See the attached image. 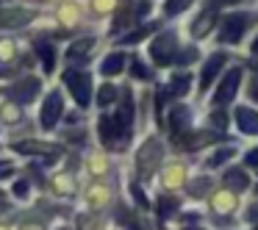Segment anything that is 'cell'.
I'll return each mask as SVG.
<instances>
[{"label":"cell","instance_id":"6da1fadb","mask_svg":"<svg viewBox=\"0 0 258 230\" xmlns=\"http://www.w3.org/2000/svg\"><path fill=\"white\" fill-rule=\"evenodd\" d=\"M64 84H67L70 95L75 97V103H78L81 108H86L92 103V81L86 72H78V69H67L64 72Z\"/></svg>","mask_w":258,"mask_h":230},{"label":"cell","instance_id":"7a4b0ae2","mask_svg":"<svg viewBox=\"0 0 258 230\" xmlns=\"http://www.w3.org/2000/svg\"><path fill=\"white\" fill-rule=\"evenodd\" d=\"M161 156H164V144L158 139H150L142 144L139 156H136V167H139V175L147 178V175L156 172V167L161 164Z\"/></svg>","mask_w":258,"mask_h":230},{"label":"cell","instance_id":"3957f363","mask_svg":"<svg viewBox=\"0 0 258 230\" xmlns=\"http://www.w3.org/2000/svg\"><path fill=\"white\" fill-rule=\"evenodd\" d=\"M175 47H178L175 34H161V36H158V39L150 45L153 61H156L158 67H164V64H172V61H175Z\"/></svg>","mask_w":258,"mask_h":230},{"label":"cell","instance_id":"277c9868","mask_svg":"<svg viewBox=\"0 0 258 230\" xmlns=\"http://www.w3.org/2000/svg\"><path fill=\"white\" fill-rule=\"evenodd\" d=\"M61 111H64L61 92H50V95H47V100H45V106H42V117H39L42 130H53V128H56V122L61 119Z\"/></svg>","mask_w":258,"mask_h":230},{"label":"cell","instance_id":"5b68a950","mask_svg":"<svg viewBox=\"0 0 258 230\" xmlns=\"http://www.w3.org/2000/svg\"><path fill=\"white\" fill-rule=\"evenodd\" d=\"M247 25H250V14H230L228 20L222 23V34H219V42H225V45H236V42L241 39V34L247 31Z\"/></svg>","mask_w":258,"mask_h":230},{"label":"cell","instance_id":"8992f818","mask_svg":"<svg viewBox=\"0 0 258 230\" xmlns=\"http://www.w3.org/2000/svg\"><path fill=\"white\" fill-rule=\"evenodd\" d=\"M239 84H241V69L233 67L228 75H225L222 84H219V89L214 92V103H217V106L230 103V100H233V95H236V89H239Z\"/></svg>","mask_w":258,"mask_h":230},{"label":"cell","instance_id":"52a82bcc","mask_svg":"<svg viewBox=\"0 0 258 230\" xmlns=\"http://www.w3.org/2000/svg\"><path fill=\"white\" fill-rule=\"evenodd\" d=\"M225 64H228V56H225V53H214V56L206 61V67H203V75H200V89H203V92H206L208 86L217 81L219 69H222Z\"/></svg>","mask_w":258,"mask_h":230},{"label":"cell","instance_id":"ba28073f","mask_svg":"<svg viewBox=\"0 0 258 230\" xmlns=\"http://www.w3.org/2000/svg\"><path fill=\"white\" fill-rule=\"evenodd\" d=\"M39 86H42L39 78H23L17 86H12V89H9V95H12L17 103H31L36 95H39Z\"/></svg>","mask_w":258,"mask_h":230},{"label":"cell","instance_id":"9c48e42d","mask_svg":"<svg viewBox=\"0 0 258 230\" xmlns=\"http://www.w3.org/2000/svg\"><path fill=\"white\" fill-rule=\"evenodd\" d=\"M236 125H239L241 133L258 136V111H252L247 106H239L236 108Z\"/></svg>","mask_w":258,"mask_h":230},{"label":"cell","instance_id":"30bf717a","mask_svg":"<svg viewBox=\"0 0 258 230\" xmlns=\"http://www.w3.org/2000/svg\"><path fill=\"white\" fill-rule=\"evenodd\" d=\"M17 152H25V156H47V158H56L58 150L53 144H45V141H17L14 144Z\"/></svg>","mask_w":258,"mask_h":230},{"label":"cell","instance_id":"8fae6325","mask_svg":"<svg viewBox=\"0 0 258 230\" xmlns=\"http://www.w3.org/2000/svg\"><path fill=\"white\" fill-rule=\"evenodd\" d=\"M214 25H217V12H214V9H206V12L191 23V34H195V39H206V36L211 34Z\"/></svg>","mask_w":258,"mask_h":230},{"label":"cell","instance_id":"7c38bea8","mask_svg":"<svg viewBox=\"0 0 258 230\" xmlns=\"http://www.w3.org/2000/svg\"><path fill=\"white\" fill-rule=\"evenodd\" d=\"M34 17V12L28 9H12V12H0V28H20Z\"/></svg>","mask_w":258,"mask_h":230},{"label":"cell","instance_id":"4fadbf2b","mask_svg":"<svg viewBox=\"0 0 258 230\" xmlns=\"http://www.w3.org/2000/svg\"><path fill=\"white\" fill-rule=\"evenodd\" d=\"M119 133L128 136L117 122H114V119H108V117H103V119H100V136H103V141H106L108 147H117V136H119Z\"/></svg>","mask_w":258,"mask_h":230},{"label":"cell","instance_id":"5bb4252c","mask_svg":"<svg viewBox=\"0 0 258 230\" xmlns=\"http://www.w3.org/2000/svg\"><path fill=\"white\" fill-rule=\"evenodd\" d=\"M211 208L217 213H230L236 208V197L230 194V191H214V197H211Z\"/></svg>","mask_w":258,"mask_h":230},{"label":"cell","instance_id":"9a60e30c","mask_svg":"<svg viewBox=\"0 0 258 230\" xmlns=\"http://www.w3.org/2000/svg\"><path fill=\"white\" fill-rule=\"evenodd\" d=\"M183 180H186V169L180 164H169L164 169V189H178Z\"/></svg>","mask_w":258,"mask_h":230},{"label":"cell","instance_id":"2e32d148","mask_svg":"<svg viewBox=\"0 0 258 230\" xmlns=\"http://www.w3.org/2000/svg\"><path fill=\"white\" fill-rule=\"evenodd\" d=\"M114 122L119 125V128L128 133L131 130V125H134V103H131V97L125 95V100H122V106H119V111H117V117H114Z\"/></svg>","mask_w":258,"mask_h":230},{"label":"cell","instance_id":"e0dca14e","mask_svg":"<svg viewBox=\"0 0 258 230\" xmlns=\"http://www.w3.org/2000/svg\"><path fill=\"white\" fill-rule=\"evenodd\" d=\"M225 183H228L233 191H244L247 186H250V178H247V172H244V169L230 167L228 172H225Z\"/></svg>","mask_w":258,"mask_h":230},{"label":"cell","instance_id":"ac0fdd59","mask_svg":"<svg viewBox=\"0 0 258 230\" xmlns=\"http://www.w3.org/2000/svg\"><path fill=\"white\" fill-rule=\"evenodd\" d=\"M122 67H125V53H111V56L100 64V72L103 75H117V72H122Z\"/></svg>","mask_w":258,"mask_h":230},{"label":"cell","instance_id":"d6986e66","mask_svg":"<svg viewBox=\"0 0 258 230\" xmlns=\"http://www.w3.org/2000/svg\"><path fill=\"white\" fill-rule=\"evenodd\" d=\"M36 53H39V58H42V67H45V72H53V67H56V50H53V45L39 42V45H36Z\"/></svg>","mask_w":258,"mask_h":230},{"label":"cell","instance_id":"ffe728a7","mask_svg":"<svg viewBox=\"0 0 258 230\" xmlns=\"http://www.w3.org/2000/svg\"><path fill=\"white\" fill-rule=\"evenodd\" d=\"M208 141H214V133H208V130H200V133H191V136H183V150H197V147L208 144Z\"/></svg>","mask_w":258,"mask_h":230},{"label":"cell","instance_id":"44dd1931","mask_svg":"<svg viewBox=\"0 0 258 230\" xmlns=\"http://www.w3.org/2000/svg\"><path fill=\"white\" fill-rule=\"evenodd\" d=\"M92 47H95V39H78L75 45H70V53H67V56L73 58V61H75V58H89V50H92Z\"/></svg>","mask_w":258,"mask_h":230},{"label":"cell","instance_id":"7402d4cb","mask_svg":"<svg viewBox=\"0 0 258 230\" xmlns=\"http://www.w3.org/2000/svg\"><path fill=\"white\" fill-rule=\"evenodd\" d=\"M189 86H191V75L189 72H180V75H175L172 78V86H169V95H178V97H183L186 92H189Z\"/></svg>","mask_w":258,"mask_h":230},{"label":"cell","instance_id":"603a6c76","mask_svg":"<svg viewBox=\"0 0 258 230\" xmlns=\"http://www.w3.org/2000/svg\"><path fill=\"white\" fill-rule=\"evenodd\" d=\"M108 200H111V194H108L106 186H92V189H89V202H92L95 208L108 205Z\"/></svg>","mask_w":258,"mask_h":230},{"label":"cell","instance_id":"cb8c5ba5","mask_svg":"<svg viewBox=\"0 0 258 230\" xmlns=\"http://www.w3.org/2000/svg\"><path fill=\"white\" fill-rule=\"evenodd\" d=\"M233 156H236V147H233V144H228V147H219V150L214 152L211 158H208V167H219V164L230 161Z\"/></svg>","mask_w":258,"mask_h":230},{"label":"cell","instance_id":"d4e9b609","mask_svg":"<svg viewBox=\"0 0 258 230\" xmlns=\"http://www.w3.org/2000/svg\"><path fill=\"white\" fill-rule=\"evenodd\" d=\"M156 208H158V219H169L178 211V200H175V197H161Z\"/></svg>","mask_w":258,"mask_h":230},{"label":"cell","instance_id":"484cf974","mask_svg":"<svg viewBox=\"0 0 258 230\" xmlns=\"http://www.w3.org/2000/svg\"><path fill=\"white\" fill-rule=\"evenodd\" d=\"M169 125H172V130H183L186 125H189V111H186L183 106L175 108V111L169 114Z\"/></svg>","mask_w":258,"mask_h":230},{"label":"cell","instance_id":"4316f807","mask_svg":"<svg viewBox=\"0 0 258 230\" xmlns=\"http://www.w3.org/2000/svg\"><path fill=\"white\" fill-rule=\"evenodd\" d=\"M53 186H56V191H61V194H70V191L75 189V178L70 172L56 175V178H53Z\"/></svg>","mask_w":258,"mask_h":230},{"label":"cell","instance_id":"83f0119b","mask_svg":"<svg viewBox=\"0 0 258 230\" xmlns=\"http://www.w3.org/2000/svg\"><path fill=\"white\" fill-rule=\"evenodd\" d=\"M206 189H211V183H208V178H197L189 183V194L191 197H203L206 194Z\"/></svg>","mask_w":258,"mask_h":230},{"label":"cell","instance_id":"f1b7e54d","mask_svg":"<svg viewBox=\"0 0 258 230\" xmlns=\"http://www.w3.org/2000/svg\"><path fill=\"white\" fill-rule=\"evenodd\" d=\"M114 97H117V89H114V86H108V84L100 86V92H97V106H108Z\"/></svg>","mask_w":258,"mask_h":230},{"label":"cell","instance_id":"f546056e","mask_svg":"<svg viewBox=\"0 0 258 230\" xmlns=\"http://www.w3.org/2000/svg\"><path fill=\"white\" fill-rule=\"evenodd\" d=\"M175 61L180 64V67H186V64H191V61H197V47H186V50H180V53H175Z\"/></svg>","mask_w":258,"mask_h":230},{"label":"cell","instance_id":"4dcf8cb0","mask_svg":"<svg viewBox=\"0 0 258 230\" xmlns=\"http://www.w3.org/2000/svg\"><path fill=\"white\" fill-rule=\"evenodd\" d=\"M131 75H134L136 81H147V78H150V69H147L142 61H134V64H131Z\"/></svg>","mask_w":258,"mask_h":230},{"label":"cell","instance_id":"1f68e13d","mask_svg":"<svg viewBox=\"0 0 258 230\" xmlns=\"http://www.w3.org/2000/svg\"><path fill=\"white\" fill-rule=\"evenodd\" d=\"M189 3H191V0H167V14H172V17H175V14H180Z\"/></svg>","mask_w":258,"mask_h":230},{"label":"cell","instance_id":"d6a6232c","mask_svg":"<svg viewBox=\"0 0 258 230\" xmlns=\"http://www.w3.org/2000/svg\"><path fill=\"white\" fill-rule=\"evenodd\" d=\"M131 194H134V200H136V205H142V208H147V205H150V202H147V197H145V191H142L139 189V186H131Z\"/></svg>","mask_w":258,"mask_h":230},{"label":"cell","instance_id":"836d02e7","mask_svg":"<svg viewBox=\"0 0 258 230\" xmlns=\"http://www.w3.org/2000/svg\"><path fill=\"white\" fill-rule=\"evenodd\" d=\"M147 34H150V28H142V31H136V34H128V36H122V45H134V42L145 39Z\"/></svg>","mask_w":258,"mask_h":230},{"label":"cell","instance_id":"e575fe53","mask_svg":"<svg viewBox=\"0 0 258 230\" xmlns=\"http://www.w3.org/2000/svg\"><path fill=\"white\" fill-rule=\"evenodd\" d=\"M14 194H17L20 200H25V197H28V180H17V183H14Z\"/></svg>","mask_w":258,"mask_h":230},{"label":"cell","instance_id":"d590c367","mask_svg":"<svg viewBox=\"0 0 258 230\" xmlns=\"http://www.w3.org/2000/svg\"><path fill=\"white\" fill-rule=\"evenodd\" d=\"M14 56V45L12 42H0V58H12Z\"/></svg>","mask_w":258,"mask_h":230},{"label":"cell","instance_id":"8d00e7d4","mask_svg":"<svg viewBox=\"0 0 258 230\" xmlns=\"http://www.w3.org/2000/svg\"><path fill=\"white\" fill-rule=\"evenodd\" d=\"M244 167H258V147H255V150H250V152L244 156Z\"/></svg>","mask_w":258,"mask_h":230},{"label":"cell","instance_id":"74e56055","mask_svg":"<svg viewBox=\"0 0 258 230\" xmlns=\"http://www.w3.org/2000/svg\"><path fill=\"white\" fill-rule=\"evenodd\" d=\"M106 161H103V158H92V172H97V175H103L106 172Z\"/></svg>","mask_w":258,"mask_h":230},{"label":"cell","instance_id":"f35d334b","mask_svg":"<svg viewBox=\"0 0 258 230\" xmlns=\"http://www.w3.org/2000/svg\"><path fill=\"white\" fill-rule=\"evenodd\" d=\"M247 222L258 224V202H252V205L247 208Z\"/></svg>","mask_w":258,"mask_h":230},{"label":"cell","instance_id":"ab89813d","mask_svg":"<svg viewBox=\"0 0 258 230\" xmlns=\"http://www.w3.org/2000/svg\"><path fill=\"white\" fill-rule=\"evenodd\" d=\"M81 224H84V230H100V227H103L100 219H84Z\"/></svg>","mask_w":258,"mask_h":230},{"label":"cell","instance_id":"60d3db41","mask_svg":"<svg viewBox=\"0 0 258 230\" xmlns=\"http://www.w3.org/2000/svg\"><path fill=\"white\" fill-rule=\"evenodd\" d=\"M3 117H6V119H20V111L14 106H6V108H3Z\"/></svg>","mask_w":258,"mask_h":230},{"label":"cell","instance_id":"b9f144b4","mask_svg":"<svg viewBox=\"0 0 258 230\" xmlns=\"http://www.w3.org/2000/svg\"><path fill=\"white\" fill-rule=\"evenodd\" d=\"M211 119H214V125H217V128H225V125H228V122H225V114L222 111H217Z\"/></svg>","mask_w":258,"mask_h":230},{"label":"cell","instance_id":"7bdbcfd3","mask_svg":"<svg viewBox=\"0 0 258 230\" xmlns=\"http://www.w3.org/2000/svg\"><path fill=\"white\" fill-rule=\"evenodd\" d=\"M250 97L258 103V81H250Z\"/></svg>","mask_w":258,"mask_h":230},{"label":"cell","instance_id":"ee69618b","mask_svg":"<svg viewBox=\"0 0 258 230\" xmlns=\"http://www.w3.org/2000/svg\"><path fill=\"white\" fill-rule=\"evenodd\" d=\"M20 230H45V227H42L39 222H25V224H23V227H20Z\"/></svg>","mask_w":258,"mask_h":230},{"label":"cell","instance_id":"f6af8a7d","mask_svg":"<svg viewBox=\"0 0 258 230\" xmlns=\"http://www.w3.org/2000/svg\"><path fill=\"white\" fill-rule=\"evenodd\" d=\"M147 9H150V3H147V0H142V3H139V12H136V17H145Z\"/></svg>","mask_w":258,"mask_h":230},{"label":"cell","instance_id":"bcb514c9","mask_svg":"<svg viewBox=\"0 0 258 230\" xmlns=\"http://www.w3.org/2000/svg\"><path fill=\"white\" fill-rule=\"evenodd\" d=\"M219 3H228V0H211V9H214V6H219Z\"/></svg>","mask_w":258,"mask_h":230},{"label":"cell","instance_id":"7dc6e473","mask_svg":"<svg viewBox=\"0 0 258 230\" xmlns=\"http://www.w3.org/2000/svg\"><path fill=\"white\" fill-rule=\"evenodd\" d=\"M128 230H142V227H139V224H134V222H131V227H128Z\"/></svg>","mask_w":258,"mask_h":230},{"label":"cell","instance_id":"c3c4849f","mask_svg":"<svg viewBox=\"0 0 258 230\" xmlns=\"http://www.w3.org/2000/svg\"><path fill=\"white\" fill-rule=\"evenodd\" d=\"M252 53H258V39H255V42H252Z\"/></svg>","mask_w":258,"mask_h":230},{"label":"cell","instance_id":"681fc988","mask_svg":"<svg viewBox=\"0 0 258 230\" xmlns=\"http://www.w3.org/2000/svg\"><path fill=\"white\" fill-rule=\"evenodd\" d=\"M0 205H3V191H0Z\"/></svg>","mask_w":258,"mask_h":230},{"label":"cell","instance_id":"f907efd6","mask_svg":"<svg viewBox=\"0 0 258 230\" xmlns=\"http://www.w3.org/2000/svg\"><path fill=\"white\" fill-rule=\"evenodd\" d=\"M3 3H9V0H0V6H3Z\"/></svg>","mask_w":258,"mask_h":230},{"label":"cell","instance_id":"816d5d0a","mask_svg":"<svg viewBox=\"0 0 258 230\" xmlns=\"http://www.w3.org/2000/svg\"><path fill=\"white\" fill-rule=\"evenodd\" d=\"M183 230H197V227H183Z\"/></svg>","mask_w":258,"mask_h":230},{"label":"cell","instance_id":"f5cc1de1","mask_svg":"<svg viewBox=\"0 0 258 230\" xmlns=\"http://www.w3.org/2000/svg\"><path fill=\"white\" fill-rule=\"evenodd\" d=\"M0 230H9V227H0Z\"/></svg>","mask_w":258,"mask_h":230},{"label":"cell","instance_id":"db71d44e","mask_svg":"<svg viewBox=\"0 0 258 230\" xmlns=\"http://www.w3.org/2000/svg\"><path fill=\"white\" fill-rule=\"evenodd\" d=\"M61 230H67V227H61Z\"/></svg>","mask_w":258,"mask_h":230}]
</instances>
